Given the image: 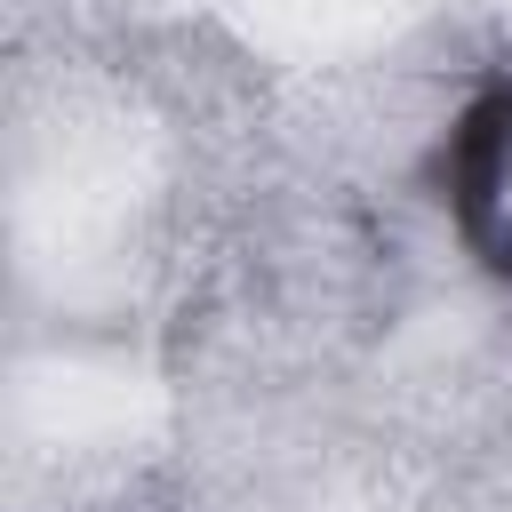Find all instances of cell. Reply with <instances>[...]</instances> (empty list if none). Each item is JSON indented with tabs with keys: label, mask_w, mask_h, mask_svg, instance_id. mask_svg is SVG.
Instances as JSON below:
<instances>
[{
	"label": "cell",
	"mask_w": 512,
	"mask_h": 512,
	"mask_svg": "<svg viewBox=\"0 0 512 512\" xmlns=\"http://www.w3.org/2000/svg\"><path fill=\"white\" fill-rule=\"evenodd\" d=\"M456 208L464 232L512 272V88L480 96L456 128Z\"/></svg>",
	"instance_id": "1"
}]
</instances>
